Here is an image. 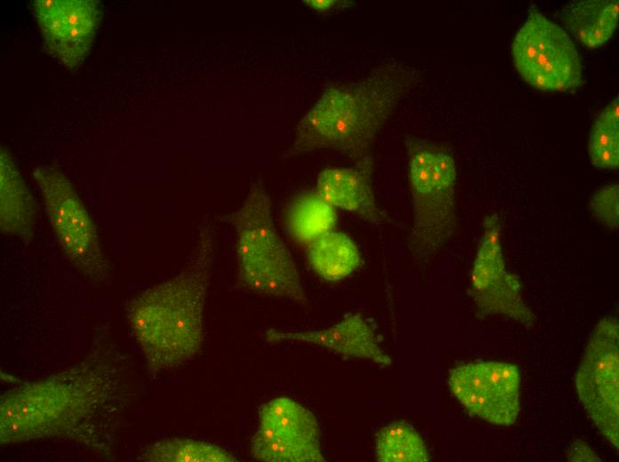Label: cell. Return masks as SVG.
Wrapping results in <instances>:
<instances>
[{
	"mask_svg": "<svg viewBox=\"0 0 619 462\" xmlns=\"http://www.w3.org/2000/svg\"><path fill=\"white\" fill-rule=\"evenodd\" d=\"M118 384L115 366L91 359L4 393L0 401L1 444L91 437L103 417L116 409Z\"/></svg>",
	"mask_w": 619,
	"mask_h": 462,
	"instance_id": "6da1fadb",
	"label": "cell"
},
{
	"mask_svg": "<svg viewBox=\"0 0 619 462\" xmlns=\"http://www.w3.org/2000/svg\"><path fill=\"white\" fill-rule=\"evenodd\" d=\"M214 255L213 230L204 220L181 270L128 302L127 323L150 375L174 370L201 351Z\"/></svg>",
	"mask_w": 619,
	"mask_h": 462,
	"instance_id": "7a4b0ae2",
	"label": "cell"
},
{
	"mask_svg": "<svg viewBox=\"0 0 619 462\" xmlns=\"http://www.w3.org/2000/svg\"><path fill=\"white\" fill-rule=\"evenodd\" d=\"M414 82L409 67L391 60L353 82L327 87L299 122L284 157L324 149L356 162L372 157L378 132Z\"/></svg>",
	"mask_w": 619,
	"mask_h": 462,
	"instance_id": "3957f363",
	"label": "cell"
},
{
	"mask_svg": "<svg viewBox=\"0 0 619 462\" xmlns=\"http://www.w3.org/2000/svg\"><path fill=\"white\" fill-rule=\"evenodd\" d=\"M413 220L407 248L428 262L453 237L457 225V166L445 146L415 136L406 139Z\"/></svg>",
	"mask_w": 619,
	"mask_h": 462,
	"instance_id": "277c9868",
	"label": "cell"
},
{
	"mask_svg": "<svg viewBox=\"0 0 619 462\" xmlns=\"http://www.w3.org/2000/svg\"><path fill=\"white\" fill-rule=\"evenodd\" d=\"M237 233L238 278L254 292L307 302L294 260L274 226L269 195L254 182L241 206L227 216Z\"/></svg>",
	"mask_w": 619,
	"mask_h": 462,
	"instance_id": "5b68a950",
	"label": "cell"
},
{
	"mask_svg": "<svg viewBox=\"0 0 619 462\" xmlns=\"http://www.w3.org/2000/svg\"><path fill=\"white\" fill-rule=\"evenodd\" d=\"M56 237L72 264L91 281L106 282L109 263L94 222L72 185L59 170L39 166L33 171Z\"/></svg>",
	"mask_w": 619,
	"mask_h": 462,
	"instance_id": "8992f818",
	"label": "cell"
},
{
	"mask_svg": "<svg viewBox=\"0 0 619 462\" xmlns=\"http://www.w3.org/2000/svg\"><path fill=\"white\" fill-rule=\"evenodd\" d=\"M511 54L519 75L536 89L565 92L583 84L581 58L571 37L536 9L518 30Z\"/></svg>",
	"mask_w": 619,
	"mask_h": 462,
	"instance_id": "52a82bcc",
	"label": "cell"
},
{
	"mask_svg": "<svg viewBox=\"0 0 619 462\" xmlns=\"http://www.w3.org/2000/svg\"><path fill=\"white\" fill-rule=\"evenodd\" d=\"M619 325L607 315L595 326L575 377L577 394L591 420L616 449L619 444Z\"/></svg>",
	"mask_w": 619,
	"mask_h": 462,
	"instance_id": "ba28073f",
	"label": "cell"
},
{
	"mask_svg": "<svg viewBox=\"0 0 619 462\" xmlns=\"http://www.w3.org/2000/svg\"><path fill=\"white\" fill-rule=\"evenodd\" d=\"M252 456L266 462L325 461L314 414L288 397L259 409V425L250 442Z\"/></svg>",
	"mask_w": 619,
	"mask_h": 462,
	"instance_id": "9c48e42d",
	"label": "cell"
},
{
	"mask_svg": "<svg viewBox=\"0 0 619 462\" xmlns=\"http://www.w3.org/2000/svg\"><path fill=\"white\" fill-rule=\"evenodd\" d=\"M501 231L499 216H486L471 270L470 295L481 312L531 326L535 316L523 299L519 278L507 269Z\"/></svg>",
	"mask_w": 619,
	"mask_h": 462,
	"instance_id": "30bf717a",
	"label": "cell"
},
{
	"mask_svg": "<svg viewBox=\"0 0 619 462\" xmlns=\"http://www.w3.org/2000/svg\"><path fill=\"white\" fill-rule=\"evenodd\" d=\"M448 384L471 415L498 426H510L520 410V375L514 364L469 362L453 368Z\"/></svg>",
	"mask_w": 619,
	"mask_h": 462,
	"instance_id": "8fae6325",
	"label": "cell"
},
{
	"mask_svg": "<svg viewBox=\"0 0 619 462\" xmlns=\"http://www.w3.org/2000/svg\"><path fill=\"white\" fill-rule=\"evenodd\" d=\"M47 52L67 69L87 57L101 19L96 0H34L31 4Z\"/></svg>",
	"mask_w": 619,
	"mask_h": 462,
	"instance_id": "7c38bea8",
	"label": "cell"
},
{
	"mask_svg": "<svg viewBox=\"0 0 619 462\" xmlns=\"http://www.w3.org/2000/svg\"><path fill=\"white\" fill-rule=\"evenodd\" d=\"M265 339L269 343L310 344L347 358L372 361L383 367L392 363L370 324L358 314L347 315L338 323L318 331L269 330Z\"/></svg>",
	"mask_w": 619,
	"mask_h": 462,
	"instance_id": "4fadbf2b",
	"label": "cell"
},
{
	"mask_svg": "<svg viewBox=\"0 0 619 462\" xmlns=\"http://www.w3.org/2000/svg\"><path fill=\"white\" fill-rule=\"evenodd\" d=\"M373 168L372 157L357 161L350 168H326L318 176L316 192L335 209L379 225L383 221L384 214L374 196Z\"/></svg>",
	"mask_w": 619,
	"mask_h": 462,
	"instance_id": "5bb4252c",
	"label": "cell"
},
{
	"mask_svg": "<svg viewBox=\"0 0 619 462\" xmlns=\"http://www.w3.org/2000/svg\"><path fill=\"white\" fill-rule=\"evenodd\" d=\"M36 209L10 150L0 152V226L9 235L30 239L34 233Z\"/></svg>",
	"mask_w": 619,
	"mask_h": 462,
	"instance_id": "9a60e30c",
	"label": "cell"
},
{
	"mask_svg": "<svg viewBox=\"0 0 619 462\" xmlns=\"http://www.w3.org/2000/svg\"><path fill=\"white\" fill-rule=\"evenodd\" d=\"M618 14V0H578L564 7L561 20L585 47L593 49L612 37Z\"/></svg>",
	"mask_w": 619,
	"mask_h": 462,
	"instance_id": "2e32d148",
	"label": "cell"
},
{
	"mask_svg": "<svg viewBox=\"0 0 619 462\" xmlns=\"http://www.w3.org/2000/svg\"><path fill=\"white\" fill-rule=\"evenodd\" d=\"M308 260L314 272L329 282L341 281L361 265V254L346 234L329 231L308 245Z\"/></svg>",
	"mask_w": 619,
	"mask_h": 462,
	"instance_id": "e0dca14e",
	"label": "cell"
},
{
	"mask_svg": "<svg viewBox=\"0 0 619 462\" xmlns=\"http://www.w3.org/2000/svg\"><path fill=\"white\" fill-rule=\"evenodd\" d=\"M337 221L336 209L317 192L297 195L285 211V227L298 243L309 245L324 234L334 230Z\"/></svg>",
	"mask_w": 619,
	"mask_h": 462,
	"instance_id": "ac0fdd59",
	"label": "cell"
},
{
	"mask_svg": "<svg viewBox=\"0 0 619 462\" xmlns=\"http://www.w3.org/2000/svg\"><path fill=\"white\" fill-rule=\"evenodd\" d=\"M137 459L154 462L237 461L233 454L214 443L187 438H170L156 442Z\"/></svg>",
	"mask_w": 619,
	"mask_h": 462,
	"instance_id": "d6986e66",
	"label": "cell"
},
{
	"mask_svg": "<svg viewBox=\"0 0 619 462\" xmlns=\"http://www.w3.org/2000/svg\"><path fill=\"white\" fill-rule=\"evenodd\" d=\"M588 153L598 169L619 167V99L615 98L595 120L589 136Z\"/></svg>",
	"mask_w": 619,
	"mask_h": 462,
	"instance_id": "ffe728a7",
	"label": "cell"
},
{
	"mask_svg": "<svg viewBox=\"0 0 619 462\" xmlns=\"http://www.w3.org/2000/svg\"><path fill=\"white\" fill-rule=\"evenodd\" d=\"M375 454L382 462H426L430 455L420 434L409 425L397 422L382 428L375 440Z\"/></svg>",
	"mask_w": 619,
	"mask_h": 462,
	"instance_id": "44dd1931",
	"label": "cell"
},
{
	"mask_svg": "<svg viewBox=\"0 0 619 462\" xmlns=\"http://www.w3.org/2000/svg\"><path fill=\"white\" fill-rule=\"evenodd\" d=\"M589 208L600 224L610 230L619 227V185L612 182L599 187L591 196Z\"/></svg>",
	"mask_w": 619,
	"mask_h": 462,
	"instance_id": "7402d4cb",
	"label": "cell"
},
{
	"mask_svg": "<svg viewBox=\"0 0 619 462\" xmlns=\"http://www.w3.org/2000/svg\"><path fill=\"white\" fill-rule=\"evenodd\" d=\"M313 12L320 14H331L354 7L358 3L350 0H304Z\"/></svg>",
	"mask_w": 619,
	"mask_h": 462,
	"instance_id": "603a6c76",
	"label": "cell"
},
{
	"mask_svg": "<svg viewBox=\"0 0 619 462\" xmlns=\"http://www.w3.org/2000/svg\"><path fill=\"white\" fill-rule=\"evenodd\" d=\"M569 459L575 461H596L599 460V458L592 452V450L581 442L572 447V450L569 451Z\"/></svg>",
	"mask_w": 619,
	"mask_h": 462,
	"instance_id": "cb8c5ba5",
	"label": "cell"
}]
</instances>
